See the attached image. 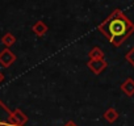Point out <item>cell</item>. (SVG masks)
Wrapping results in <instances>:
<instances>
[{
  "label": "cell",
  "instance_id": "6da1fadb",
  "mask_svg": "<svg viewBox=\"0 0 134 126\" xmlns=\"http://www.w3.org/2000/svg\"><path fill=\"white\" fill-rule=\"evenodd\" d=\"M99 32L114 47H120L134 33V24L121 9L116 8L99 25Z\"/></svg>",
  "mask_w": 134,
  "mask_h": 126
},
{
  "label": "cell",
  "instance_id": "7a4b0ae2",
  "mask_svg": "<svg viewBox=\"0 0 134 126\" xmlns=\"http://www.w3.org/2000/svg\"><path fill=\"white\" fill-rule=\"evenodd\" d=\"M16 59L17 58H16L15 53L8 47H4L2 51H0V65H2V67H4V68L11 67L16 62Z\"/></svg>",
  "mask_w": 134,
  "mask_h": 126
},
{
  "label": "cell",
  "instance_id": "3957f363",
  "mask_svg": "<svg viewBox=\"0 0 134 126\" xmlns=\"http://www.w3.org/2000/svg\"><path fill=\"white\" fill-rule=\"evenodd\" d=\"M88 68L95 74V75H100L101 72H104L108 67V62L105 59H95V60H88L87 63Z\"/></svg>",
  "mask_w": 134,
  "mask_h": 126
},
{
  "label": "cell",
  "instance_id": "277c9868",
  "mask_svg": "<svg viewBox=\"0 0 134 126\" xmlns=\"http://www.w3.org/2000/svg\"><path fill=\"white\" fill-rule=\"evenodd\" d=\"M9 121L13 126H25L28 122V116L21 109H15L11 114Z\"/></svg>",
  "mask_w": 134,
  "mask_h": 126
},
{
  "label": "cell",
  "instance_id": "5b68a950",
  "mask_svg": "<svg viewBox=\"0 0 134 126\" xmlns=\"http://www.w3.org/2000/svg\"><path fill=\"white\" fill-rule=\"evenodd\" d=\"M12 112L7 108V105L0 100V126H13L9 121Z\"/></svg>",
  "mask_w": 134,
  "mask_h": 126
},
{
  "label": "cell",
  "instance_id": "8992f818",
  "mask_svg": "<svg viewBox=\"0 0 134 126\" xmlns=\"http://www.w3.org/2000/svg\"><path fill=\"white\" fill-rule=\"evenodd\" d=\"M120 89L129 97L134 96V79L133 78H127L125 82H122V84L120 85Z\"/></svg>",
  "mask_w": 134,
  "mask_h": 126
},
{
  "label": "cell",
  "instance_id": "52a82bcc",
  "mask_svg": "<svg viewBox=\"0 0 134 126\" xmlns=\"http://www.w3.org/2000/svg\"><path fill=\"white\" fill-rule=\"evenodd\" d=\"M47 30H49V26H47L43 21H37V22H34L33 26H32V32H33L37 37H43V36L47 33Z\"/></svg>",
  "mask_w": 134,
  "mask_h": 126
},
{
  "label": "cell",
  "instance_id": "ba28073f",
  "mask_svg": "<svg viewBox=\"0 0 134 126\" xmlns=\"http://www.w3.org/2000/svg\"><path fill=\"white\" fill-rule=\"evenodd\" d=\"M103 117H104V119H105L108 123H113V122H116V121L118 119L120 114H118V112H117L114 108H108V109L104 112Z\"/></svg>",
  "mask_w": 134,
  "mask_h": 126
},
{
  "label": "cell",
  "instance_id": "9c48e42d",
  "mask_svg": "<svg viewBox=\"0 0 134 126\" xmlns=\"http://www.w3.org/2000/svg\"><path fill=\"white\" fill-rule=\"evenodd\" d=\"M2 43L5 46V47H11L16 43V37L12 34V33H5L3 37H2Z\"/></svg>",
  "mask_w": 134,
  "mask_h": 126
},
{
  "label": "cell",
  "instance_id": "30bf717a",
  "mask_svg": "<svg viewBox=\"0 0 134 126\" xmlns=\"http://www.w3.org/2000/svg\"><path fill=\"white\" fill-rule=\"evenodd\" d=\"M88 56L91 60H95V59H104V51L99 47V46H95L93 49H91V51L88 53Z\"/></svg>",
  "mask_w": 134,
  "mask_h": 126
},
{
  "label": "cell",
  "instance_id": "8fae6325",
  "mask_svg": "<svg viewBox=\"0 0 134 126\" xmlns=\"http://www.w3.org/2000/svg\"><path fill=\"white\" fill-rule=\"evenodd\" d=\"M125 59L131 65V67H134V46L125 54Z\"/></svg>",
  "mask_w": 134,
  "mask_h": 126
},
{
  "label": "cell",
  "instance_id": "7c38bea8",
  "mask_svg": "<svg viewBox=\"0 0 134 126\" xmlns=\"http://www.w3.org/2000/svg\"><path fill=\"white\" fill-rule=\"evenodd\" d=\"M63 126H78V125H76L74 121H69V122H66Z\"/></svg>",
  "mask_w": 134,
  "mask_h": 126
},
{
  "label": "cell",
  "instance_id": "4fadbf2b",
  "mask_svg": "<svg viewBox=\"0 0 134 126\" xmlns=\"http://www.w3.org/2000/svg\"><path fill=\"white\" fill-rule=\"evenodd\" d=\"M4 82V74L2 72V71H0V84H2Z\"/></svg>",
  "mask_w": 134,
  "mask_h": 126
}]
</instances>
